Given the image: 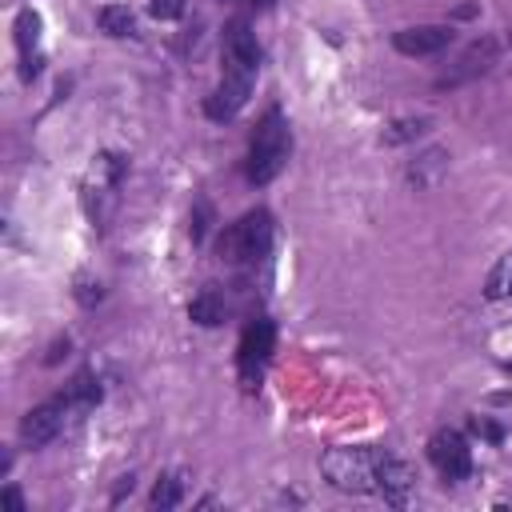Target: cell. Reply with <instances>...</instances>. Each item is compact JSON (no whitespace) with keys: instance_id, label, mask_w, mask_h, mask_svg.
<instances>
[{"instance_id":"15","label":"cell","mask_w":512,"mask_h":512,"mask_svg":"<svg viewBox=\"0 0 512 512\" xmlns=\"http://www.w3.org/2000/svg\"><path fill=\"white\" fill-rule=\"evenodd\" d=\"M432 128V120L428 116H400V120H392L388 128H384V136H380V144H388V148H396V144H408V140H416V136H424Z\"/></svg>"},{"instance_id":"18","label":"cell","mask_w":512,"mask_h":512,"mask_svg":"<svg viewBox=\"0 0 512 512\" xmlns=\"http://www.w3.org/2000/svg\"><path fill=\"white\" fill-rule=\"evenodd\" d=\"M180 500H184V476H180V472H164V476L156 480V488H152L148 504H152V508H160V512H168V508H176Z\"/></svg>"},{"instance_id":"20","label":"cell","mask_w":512,"mask_h":512,"mask_svg":"<svg viewBox=\"0 0 512 512\" xmlns=\"http://www.w3.org/2000/svg\"><path fill=\"white\" fill-rule=\"evenodd\" d=\"M148 12L156 20H180L184 16V0H148Z\"/></svg>"},{"instance_id":"6","label":"cell","mask_w":512,"mask_h":512,"mask_svg":"<svg viewBox=\"0 0 512 512\" xmlns=\"http://www.w3.org/2000/svg\"><path fill=\"white\" fill-rule=\"evenodd\" d=\"M68 412H76V408L68 404L64 392L52 396V400H44V404H36V408H28L24 420H20V444H24V448H44V444H52V440L64 432Z\"/></svg>"},{"instance_id":"12","label":"cell","mask_w":512,"mask_h":512,"mask_svg":"<svg viewBox=\"0 0 512 512\" xmlns=\"http://www.w3.org/2000/svg\"><path fill=\"white\" fill-rule=\"evenodd\" d=\"M224 60L260 68V44H256V32H252L248 20H240V16L224 24Z\"/></svg>"},{"instance_id":"23","label":"cell","mask_w":512,"mask_h":512,"mask_svg":"<svg viewBox=\"0 0 512 512\" xmlns=\"http://www.w3.org/2000/svg\"><path fill=\"white\" fill-rule=\"evenodd\" d=\"M244 4H256V8H268L272 0H244Z\"/></svg>"},{"instance_id":"2","label":"cell","mask_w":512,"mask_h":512,"mask_svg":"<svg viewBox=\"0 0 512 512\" xmlns=\"http://www.w3.org/2000/svg\"><path fill=\"white\" fill-rule=\"evenodd\" d=\"M272 212L268 208H252L244 212L236 224H228L216 236V256L224 264H260L272 248Z\"/></svg>"},{"instance_id":"7","label":"cell","mask_w":512,"mask_h":512,"mask_svg":"<svg viewBox=\"0 0 512 512\" xmlns=\"http://www.w3.org/2000/svg\"><path fill=\"white\" fill-rule=\"evenodd\" d=\"M428 460L436 464V472L444 476V484H460L472 476V448L464 440V432L456 428H440L428 440Z\"/></svg>"},{"instance_id":"13","label":"cell","mask_w":512,"mask_h":512,"mask_svg":"<svg viewBox=\"0 0 512 512\" xmlns=\"http://www.w3.org/2000/svg\"><path fill=\"white\" fill-rule=\"evenodd\" d=\"M444 168H448V156H444L440 148H428L420 160L408 164V180H412L416 188H432V184H440Z\"/></svg>"},{"instance_id":"19","label":"cell","mask_w":512,"mask_h":512,"mask_svg":"<svg viewBox=\"0 0 512 512\" xmlns=\"http://www.w3.org/2000/svg\"><path fill=\"white\" fill-rule=\"evenodd\" d=\"M484 296H488V300L512 296V252H504V256L492 264V272H488V280H484Z\"/></svg>"},{"instance_id":"3","label":"cell","mask_w":512,"mask_h":512,"mask_svg":"<svg viewBox=\"0 0 512 512\" xmlns=\"http://www.w3.org/2000/svg\"><path fill=\"white\" fill-rule=\"evenodd\" d=\"M380 448H328L320 456V472L340 492H376Z\"/></svg>"},{"instance_id":"10","label":"cell","mask_w":512,"mask_h":512,"mask_svg":"<svg viewBox=\"0 0 512 512\" xmlns=\"http://www.w3.org/2000/svg\"><path fill=\"white\" fill-rule=\"evenodd\" d=\"M16 48H20V76L32 84L40 76V12L36 8H20L16 12Z\"/></svg>"},{"instance_id":"21","label":"cell","mask_w":512,"mask_h":512,"mask_svg":"<svg viewBox=\"0 0 512 512\" xmlns=\"http://www.w3.org/2000/svg\"><path fill=\"white\" fill-rule=\"evenodd\" d=\"M208 220H212V208H208V200H196V216H192V240H204V232H208Z\"/></svg>"},{"instance_id":"17","label":"cell","mask_w":512,"mask_h":512,"mask_svg":"<svg viewBox=\"0 0 512 512\" xmlns=\"http://www.w3.org/2000/svg\"><path fill=\"white\" fill-rule=\"evenodd\" d=\"M64 396H68V404H72L76 412H84V408H92V404L100 400V384H96V376H92V372H76V376L68 380Z\"/></svg>"},{"instance_id":"22","label":"cell","mask_w":512,"mask_h":512,"mask_svg":"<svg viewBox=\"0 0 512 512\" xmlns=\"http://www.w3.org/2000/svg\"><path fill=\"white\" fill-rule=\"evenodd\" d=\"M0 500H4V504H8V508H16V512H24V496H20V492H16V488H12V484H8V488H4V492H0Z\"/></svg>"},{"instance_id":"11","label":"cell","mask_w":512,"mask_h":512,"mask_svg":"<svg viewBox=\"0 0 512 512\" xmlns=\"http://www.w3.org/2000/svg\"><path fill=\"white\" fill-rule=\"evenodd\" d=\"M412 488H416V472L404 464V460H396V456H380V476H376V496H384L388 504H408V496H412Z\"/></svg>"},{"instance_id":"9","label":"cell","mask_w":512,"mask_h":512,"mask_svg":"<svg viewBox=\"0 0 512 512\" xmlns=\"http://www.w3.org/2000/svg\"><path fill=\"white\" fill-rule=\"evenodd\" d=\"M452 40H456V28L452 24H412V28L392 32V48L404 52V56H436Z\"/></svg>"},{"instance_id":"4","label":"cell","mask_w":512,"mask_h":512,"mask_svg":"<svg viewBox=\"0 0 512 512\" xmlns=\"http://www.w3.org/2000/svg\"><path fill=\"white\" fill-rule=\"evenodd\" d=\"M272 348H276V324L268 316H252L240 332V344H236V372H240L244 388L260 384V376L272 360Z\"/></svg>"},{"instance_id":"1","label":"cell","mask_w":512,"mask_h":512,"mask_svg":"<svg viewBox=\"0 0 512 512\" xmlns=\"http://www.w3.org/2000/svg\"><path fill=\"white\" fill-rule=\"evenodd\" d=\"M288 152H292V132H288V120L280 108H268L256 128H252V140H248V180L252 184H272L284 164H288Z\"/></svg>"},{"instance_id":"5","label":"cell","mask_w":512,"mask_h":512,"mask_svg":"<svg viewBox=\"0 0 512 512\" xmlns=\"http://www.w3.org/2000/svg\"><path fill=\"white\" fill-rule=\"evenodd\" d=\"M256 72L252 64H236V60H224V72H220V84L212 88V96L204 100V112L208 120H232L248 96H252V84H256Z\"/></svg>"},{"instance_id":"16","label":"cell","mask_w":512,"mask_h":512,"mask_svg":"<svg viewBox=\"0 0 512 512\" xmlns=\"http://www.w3.org/2000/svg\"><path fill=\"white\" fill-rule=\"evenodd\" d=\"M96 24H100V32H108V36H132V32H136V16H132L124 4H104V8L96 12Z\"/></svg>"},{"instance_id":"8","label":"cell","mask_w":512,"mask_h":512,"mask_svg":"<svg viewBox=\"0 0 512 512\" xmlns=\"http://www.w3.org/2000/svg\"><path fill=\"white\" fill-rule=\"evenodd\" d=\"M496 60H500V40H496V36H480V40H472V44L456 56V64H448V68L436 76V88H460V84L484 76Z\"/></svg>"},{"instance_id":"14","label":"cell","mask_w":512,"mask_h":512,"mask_svg":"<svg viewBox=\"0 0 512 512\" xmlns=\"http://www.w3.org/2000/svg\"><path fill=\"white\" fill-rule=\"evenodd\" d=\"M224 296L220 292H212V288H204L192 304H188V316L196 320V324H204V328H216V324H224Z\"/></svg>"}]
</instances>
